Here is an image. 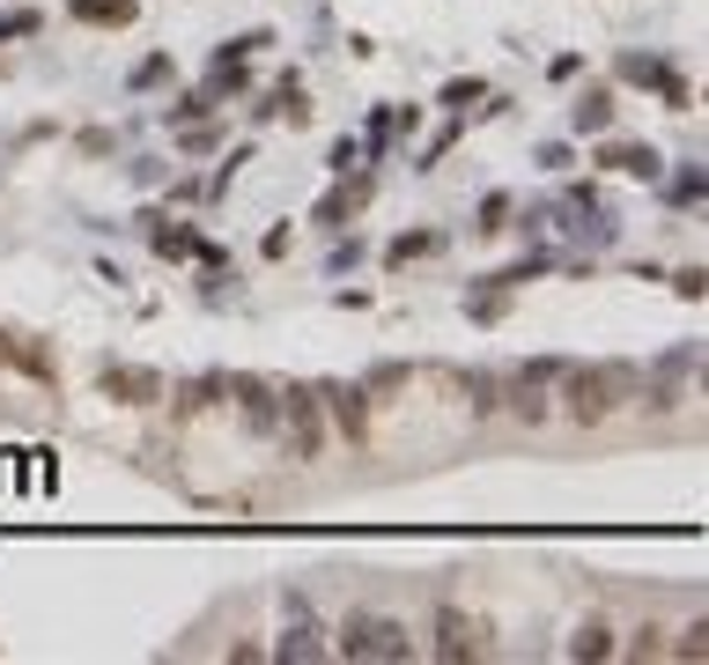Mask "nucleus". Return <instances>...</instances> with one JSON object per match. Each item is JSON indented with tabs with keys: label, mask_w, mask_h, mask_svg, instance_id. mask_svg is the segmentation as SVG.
Returning a JSON list of instances; mask_svg holds the SVG:
<instances>
[{
	"label": "nucleus",
	"mask_w": 709,
	"mask_h": 665,
	"mask_svg": "<svg viewBox=\"0 0 709 665\" xmlns=\"http://www.w3.org/2000/svg\"><path fill=\"white\" fill-rule=\"evenodd\" d=\"M629 385H636V369H629V363H562L555 399H562V415L577 421V429H599V421L621 415Z\"/></svg>",
	"instance_id": "f257e3e1"
},
{
	"label": "nucleus",
	"mask_w": 709,
	"mask_h": 665,
	"mask_svg": "<svg viewBox=\"0 0 709 665\" xmlns=\"http://www.w3.org/2000/svg\"><path fill=\"white\" fill-rule=\"evenodd\" d=\"M333 651L341 658H377V665H407V658H421V643H415V629L407 621H391V614H355L341 621V636H333Z\"/></svg>",
	"instance_id": "f03ea898"
},
{
	"label": "nucleus",
	"mask_w": 709,
	"mask_h": 665,
	"mask_svg": "<svg viewBox=\"0 0 709 665\" xmlns=\"http://www.w3.org/2000/svg\"><path fill=\"white\" fill-rule=\"evenodd\" d=\"M429 651H437L443 665H473V658H488L495 636H488V621L481 614H465L459 599H443L437 614H429Z\"/></svg>",
	"instance_id": "7ed1b4c3"
},
{
	"label": "nucleus",
	"mask_w": 709,
	"mask_h": 665,
	"mask_svg": "<svg viewBox=\"0 0 709 665\" xmlns=\"http://www.w3.org/2000/svg\"><path fill=\"white\" fill-rule=\"evenodd\" d=\"M281 443H289V459H319L325 451V407H319V385H281Z\"/></svg>",
	"instance_id": "20e7f679"
},
{
	"label": "nucleus",
	"mask_w": 709,
	"mask_h": 665,
	"mask_svg": "<svg viewBox=\"0 0 709 665\" xmlns=\"http://www.w3.org/2000/svg\"><path fill=\"white\" fill-rule=\"evenodd\" d=\"M222 393L237 399V415H245L251 437H273V421H281V385H273V377L245 369V377H222Z\"/></svg>",
	"instance_id": "39448f33"
},
{
	"label": "nucleus",
	"mask_w": 709,
	"mask_h": 665,
	"mask_svg": "<svg viewBox=\"0 0 709 665\" xmlns=\"http://www.w3.org/2000/svg\"><path fill=\"white\" fill-rule=\"evenodd\" d=\"M319 407H325V421H333V429H341L355 451L369 443V393H363V385H341V377H325V385H319Z\"/></svg>",
	"instance_id": "423d86ee"
},
{
	"label": "nucleus",
	"mask_w": 709,
	"mask_h": 665,
	"mask_svg": "<svg viewBox=\"0 0 709 665\" xmlns=\"http://www.w3.org/2000/svg\"><path fill=\"white\" fill-rule=\"evenodd\" d=\"M621 74H629V82H643V89H658L673 111H687V104H695V89H687V74L673 67V60H643V52H629V60H621Z\"/></svg>",
	"instance_id": "0eeeda50"
},
{
	"label": "nucleus",
	"mask_w": 709,
	"mask_h": 665,
	"mask_svg": "<svg viewBox=\"0 0 709 665\" xmlns=\"http://www.w3.org/2000/svg\"><path fill=\"white\" fill-rule=\"evenodd\" d=\"M97 385H104V399H119V407H155V399H163V377L141 369V363H111Z\"/></svg>",
	"instance_id": "6e6552de"
},
{
	"label": "nucleus",
	"mask_w": 709,
	"mask_h": 665,
	"mask_svg": "<svg viewBox=\"0 0 709 665\" xmlns=\"http://www.w3.org/2000/svg\"><path fill=\"white\" fill-rule=\"evenodd\" d=\"M273 658H303V665L333 658V636L311 621V607H296V614H289V629H281V643H273Z\"/></svg>",
	"instance_id": "1a4fd4ad"
},
{
	"label": "nucleus",
	"mask_w": 709,
	"mask_h": 665,
	"mask_svg": "<svg viewBox=\"0 0 709 665\" xmlns=\"http://www.w3.org/2000/svg\"><path fill=\"white\" fill-rule=\"evenodd\" d=\"M569 658H577V665L621 658V629H613L606 614H584V621H577V636H569Z\"/></svg>",
	"instance_id": "9d476101"
},
{
	"label": "nucleus",
	"mask_w": 709,
	"mask_h": 665,
	"mask_svg": "<svg viewBox=\"0 0 709 665\" xmlns=\"http://www.w3.org/2000/svg\"><path fill=\"white\" fill-rule=\"evenodd\" d=\"M591 163H606V171H621V178H665L658 148H643V141H599Z\"/></svg>",
	"instance_id": "9b49d317"
},
{
	"label": "nucleus",
	"mask_w": 709,
	"mask_h": 665,
	"mask_svg": "<svg viewBox=\"0 0 709 665\" xmlns=\"http://www.w3.org/2000/svg\"><path fill=\"white\" fill-rule=\"evenodd\" d=\"M363 207H369V178H347L341 193H325L319 207H311V222H319V229H347Z\"/></svg>",
	"instance_id": "f8f14e48"
},
{
	"label": "nucleus",
	"mask_w": 709,
	"mask_h": 665,
	"mask_svg": "<svg viewBox=\"0 0 709 665\" xmlns=\"http://www.w3.org/2000/svg\"><path fill=\"white\" fill-rule=\"evenodd\" d=\"M215 393H222V377H178V385H171V415L200 421L207 407H215Z\"/></svg>",
	"instance_id": "ddd939ff"
},
{
	"label": "nucleus",
	"mask_w": 709,
	"mask_h": 665,
	"mask_svg": "<svg viewBox=\"0 0 709 665\" xmlns=\"http://www.w3.org/2000/svg\"><path fill=\"white\" fill-rule=\"evenodd\" d=\"M259 119H289V126L311 119V97H303V82H296V74H281V82H273V97L259 104Z\"/></svg>",
	"instance_id": "4468645a"
},
{
	"label": "nucleus",
	"mask_w": 709,
	"mask_h": 665,
	"mask_svg": "<svg viewBox=\"0 0 709 665\" xmlns=\"http://www.w3.org/2000/svg\"><path fill=\"white\" fill-rule=\"evenodd\" d=\"M569 126H577V133H606L613 126V89H584L577 111H569Z\"/></svg>",
	"instance_id": "2eb2a0df"
},
{
	"label": "nucleus",
	"mask_w": 709,
	"mask_h": 665,
	"mask_svg": "<svg viewBox=\"0 0 709 665\" xmlns=\"http://www.w3.org/2000/svg\"><path fill=\"white\" fill-rule=\"evenodd\" d=\"M67 15L74 23H133V0H67Z\"/></svg>",
	"instance_id": "dca6fc26"
},
{
	"label": "nucleus",
	"mask_w": 709,
	"mask_h": 665,
	"mask_svg": "<svg viewBox=\"0 0 709 665\" xmlns=\"http://www.w3.org/2000/svg\"><path fill=\"white\" fill-rule=\"evenodd\" d=\"M0 369H30V377H45L52 355H45V347H23L15 333H0Z\"/></svg>",
	"instance_id": "f3484780"
},
{
	"label": "nucleus",
	"mask_w": 709,
	"mask_h": 665,
	"mask_svg": "<svg viewBox=\"0 0 709 665\" xmlns=\"http://www.w3.org/2000/svg\"><path fill=\"white\" fill-rule=\"evenodd\" d=\"M665 643H673V629H665V621H643L636 636L621 643V658H665Z\"/></svg>",
	"instance_id": "a211bd4d"
},
{
	"label": "nucleus",
	"mask_w": 709,
	"mask_h": 665,
	"mask_svg": "<svg viewBox=\"0 0 709 665\" xmlns=\"http://www.w3.org/2000/svg\"><path fill=\"white\" fill-rule=\"evenodd\" d=\"M465 393H473V415H503V377H488V369H465Z\"/></svg>",
	"instance_id": "6ab92c4d"
},
{
	"label": "nucleus",
	"mask_w": 709,
	"mask_h": 665,
	"mask_svg": "<svg viewBox=\"0 0 709 665\" xmlns=\"http://www.w3.org/2000/svg\"><path fill=\"white\" fill-rule=\"evenodd\" d=\"M429 251H437V229H407V237H391V267H415V259H429Z\"/></svg>",
	"instance_id": "aec40b11"
},
{
	"label": "nucleus",
	"mask_w": 709,
	"mask_h": 665,
	"mask_svg": "<svg viewBox=\"0 0 709 665\" xmlns=\"http://www.w3.org/2000/svg\"><path fill=\"white\" fill-rule=\"evenodd\" d=\"M665 658L702 665V658H709V621H687V629H680V643H665Z\"/></svg>",
	"instance_id": "412c9836"
},
{
	"label": "nucleus",
	"mask_w": 709,
	"mask_h": 665,
	"mask_svg": "<svg viewBox=\"0 0 709 665\" xmlns=\"http://www.w3.org/2000/svg\"><path fill=\"white\" fill-rule=\"evenodd\" d=\"M503 215H511V193H488V200H481V215H473V229H481V237H495V229H511Z\"/></svg>",
	"instance_id": "4be33fe9"
},
{
	"label": "nucleus",
	"mask_w": 709,
	"mask_h": 665,
	"mask_svg": "<svg viewBox=\"0 0 709 665\" xmlns=\"http://www.w3.org/2000/svg\"><path fill=\"white\" fill-rule=\"evenodd\" d=\"M37 30H45V15H37V8H15V15H0V45H8V37H37Z\"/></svg>",
	"instance_id": "5701e85b"
},
{
	"label": "nucleus",
	"mask_w": 709,
	"mask_h": 665,
	"mask_svg": "<svg viewBox=\"0 0 709 665\" xmlns=\"http://www.w3.org/2000/svg\"><path fill=\"white\" fill-rule=\"evenodd\" d=\"M155 251H163V259H193L200 237H193V229H155Z\"/></svg>",
	"instance_id": "b1692460"
},
{
	"label": "nucleus",
	"mask_w": 709,
	"mask_h": 665,
	"mask_svg": "<svg viewBox=\"0 0 709 665\" xmlns=\"http://www.w3.org/2000/svg\"><path fill=\"white\" fill-rule=\"evenodd\" d=\"M207 111H215V97H207V89H193V97L171 104V126H193V119H207Z\"/></svg>",
	"instance_id": "393cba45"
},
{
	"label": "nucleus",
	"mask_w": 709,
	"mask_h": 665,
	"mask_svg": "<svg viewBox=\"0 0 709 665\" xmlns=\"http://www.w3.org/2000/svg\"><path fill=\"white\" fill-rule=\"evenodd\" d=\"M473 104H488L481 82H451V89H443V111H473Z\"/></svg>",
	"instance_id": "a878e982"
},
{
	"label": "nucleus",
	"mask_w": 709,
	"mask_h": 665,
	"mask_svg": "<svg viewBox=\"0 0 709 665\" xmlns=\"http://www.w3.org/2000/svg\"><path fill=\"white\" fill-rule=\"evenodd\" d=\"M673 289H680L687 303H702V296H709V273H702V267H680V273H673Z\"/></svg>",
	"instance_id": "bb28decb"
},
{
	"label": "nucleus",
	"mask_w": 709,
	"mask_h": 665,
	"mask_svg": "<svg viewBox=\"0 0 709 665\" xmlns=\"http://www.w3.org/2000/svg\"><path fill=\"white\" fill-rule=\"evenodd\" d=\"M163 74H171V60H163V52H155V60H141V67H133V89H155V82H163Z\"/></svg>",
	"instance_id": "cd10ccee"
}]
</instances>
